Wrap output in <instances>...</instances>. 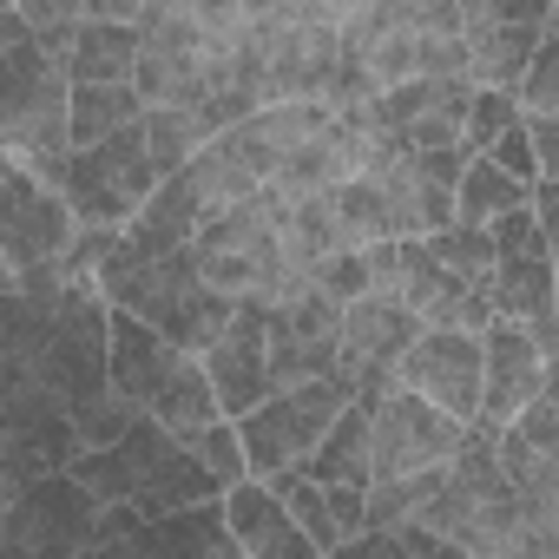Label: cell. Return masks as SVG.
<instances>
[{"instance_id":"obj_1","label":"cell","mask_w":559,"mask_h":559,"mask_svg":"<svg viewBox=\"0 0 559 559\" xmlns=\"http://www.w3.org/2000/svg\"><path fill=\"white\" fill-rule=\"evenodd\" d=\"M343 408H349V382L343 376H323V382H304V389H276L263 408H250L243 421H230L250 480H270V474L304 467L310 448L330 435V421Z\"/></svg>"},{"instance_id":"obj_2","label":"cell","mask_w":559,"mask_h":559,"mask_svg":"<svg viewBox=\"0 0 559 559\" xmlns=\"http://www.w3.org/2000/svg\"><path fill=\"white\" fill-rule=\"evenodd\" d=\"M158 191V171L145 158V139L139 126L86 145L67 158V185H60V204L73 211V224H93V230H126L139 217V204Z\"/></svg>"},{"instance_id":"obj_3","label":"cell","mask_w":559,"mask_h":559,"mask_svg":"<svg viewBox=\"0 0 559 559\" xmlns=\"http://www.w3.org/2000/svg\"><path fill=\"white\" fill-rule=\"evenodd\" d=\"M27 382L47 389L60 408H80L106 389V304L93 284H73L53 317H47V336L27 362Z\"/></svg>"},{"instance_id":"obj_4","label":"cell","mask_w":559,"mask_h":559,"mask_svg":"<svg viewBox=\"0 0 559 559\" xmlns=\"http://www.w3.org/2000/svg\"><path fill=\"white\" fill-rule=\"evenodd\" d=\"M139 60H132V93L145 112H185L198 99V67H204V27L191 0H152L132 21Z\"/></svg>"},{"instance_id":"obj_5","label":"cell","mask_w":559,"mask_h":559,"mask_svg":"<svg viewBox=\"0 0 559 559\" xmlns=\"http://www.w3.org/2000/svg\"><path fill=\"white\" fill-rule=\"evenodd\" d=\"M552 0H461V80L474 93H507L513 99V80L526 67V53L546 40L552 27Z\"/></svg>"},{"instance_id":"obj_6","label":"cell","mask_w":559,"mask_h":559,"mask_svg":"<svg viewBox=\"0 0 559 559\" xmlns=\"http://www.w3.org/2000/svg\"><path fill=\"white\" fill-rule=\"evenodd\" d=\"M467 421L402 395L395 382L369 402V487L376 480H402V474H428V467H448V454L461 448Z\"/></svg>"},{"instance_id":"obj_7","label":"cell","mask_w":559,"mask_h":559,"mask_svg":"<svg viewBox=\"0 0 559 559\" xmlns=\"http://www.w3.org/2000/svg\"><path fill=\"white\" fill-rule=\"evenodd\" d=\"M93 520H99V507L67 474H47V480L21 487V500L0 513V539L21 559H80L93 539Z\"/></svg>"},{"instance_id":"obj_8","label":"cell","mask_w":559,"mask_h":559,"mask_svg":"<svg viewBox=\"0 0 559 559\" xmlns=\"http://www.w3.org/2000/svg\"><path fill=\"white\" fill-rule=\"evenodd\" d=\"M389 382L454 421H474L480 408V336H454V330H421L402 362L389 369Z\"/></svg>"},{"instance_id":"obj_9","label":"cell","mask_w":559,"mask_h":559,"mask_svg":"<svg viewBox=\"0 0 559 559\" xmlns=\"http://www.w3.org/2000/svg\"><path fill=\"white\" fill-rule=\"evenodd\" d=\"M73 454H80L73 415H67L47 389L21 382L8 402H0V461H8L14 480L34 487V480H47V474H67Z\"/></svg>"},{"instance_id":"obj_10","label":"cell","mask_w":559,"mask_h":559,"mask_svg":"<svg viewBox=\"0 0 559 559\" xmlns=\"http://www.w3.org/2000/svg\"><path fill=\"white\" fill-rule=\"evenodd\" d=\"M474 86L467 80H408L369 99L376 132H389L402 152H448L461 145V119H467Z\"/></svg>"},{"instance_id":"obj_11","label":"cell","mask_w":559,"mask_h":559,"mask_svg":"<svg viewBox=\"0 0 559 559\" xmlns=\"http://www.w3.org/2000/svg\"><path fill=\"white\" fill-rule=\"evenodd\" d=\"M552 369H559V362H546V356L526 343L520 323H493V330L480 336V408H474V428H487V435L513 428V415H520L533 395H552Z\"/></svg>"},{"instance_id":"obj_12","label":"cell","mask_w":559,"mask_h":559,"mask_svg":"<svg viewBox=\"0 0 559 559\" xmlns=\"http://www.w3.org/2000/svg\"><path fill=\"white\" fill-rule=\"evenodd\" d=\"M204 382H211V402L224 421H243L250 408H263L276 389H270V369H263V304H237L230 330L198 356Z\"/></svg>"},{"instance_id":"obj_13","label":"cell","mask_w":559,"mask_h":559,"mask_svg":"<svg viewBox=\"0 0 559 559\" xmlns=\"http://www.w3.org/2000/svg\"><path fill=\"white\" fill-rule=\"evenodd\" d=\"M178 356L185 349H171L158 330H145L139 317H126V310H106V389L132 408V415H145L152 402H158V389H165V376L178 369Z\"/></svg>"},{"instance_id":"obj_14","label":"cell","mask_w":559,"mask_h":559,"mask_svg":"<svg viewBox=\"0 0 559 559\" xmlns=\"http://www.w3.org/2000/svg\"><path fill=\"white\" fill-rule=\"evenodd\" d=\"M217 507H224V533L237 539L243 559H317V546L290 526L284 500H276L263 480H237V487H224Z\"/></svg>"},{"instance_id":"obj_15","label":"cell","mask_w":559,"mask_h":559,"mask_svg":"<svg viewBox=\"0 0 559 559\" xmlns=\"http://www.w3.org/2000/svg\"><path fill=\"white\" fill-rule=\"evenodd\" d=\"M297 474L310 487H369V402L349 395V408L330 421V435L310 448V461Z\"/></svg>"},{"instance_id":"obj_16","label":"cell","mask_w":559,"mask_h":559,"mask_svg":"<svg viewBox=\"0 0 559 559\" xmlns=\"http://www.w3.org/2000/svg\"><path fill=\"white\" fill-rule=\"evenodd\" d=\"M487 304L493 323H552V257H526V263H493L487 276Z\"/></svg>"},{"instance_id":"obj_17","label":"cell","mask_w":559,"mask_h":559,"mask_svg":"<svg viewBox=\"0 0 559 559\" xmlns=\"http://www.w3.org/2000/svg\"><path fill=\"white\" fill-rule=\"evenodd\" d=\"M132 60H139L132 27L80 21V34H73V60H67V80H73V86H126V80H132Z\"/></svg>"},{"instance_id":"obj_18","label":"cell","mask_w":559,"mask_h":559,"mask_svg":"<svg viewBox=\"0 0 559 559\" xmlns=\"http://www.w3.org/2000/svg\"><path fill=\"white\" fill-rule=\"evenodd\" d=\"M204 500H224V480L204 474V467L178 448V454H171V461H165V467H158L126 507H132L139 520H165V513H185V507H204Z\"/></svg>"},{"instance_id":"obj_19","label":"cell","mask_w":559,"mask_h":559,"mask_svg":"<svg viewBox=\"0 0 559 559\" xmlns=\"http://www.w3.org/2000/svg\"><path fill=\"white\" fill-rule=\"evenodd\" d=\"M139 119H145V106H139L132 86H73V99H67V145L86 152V145H99V139H112V132H126Z\"/></svg>"},{"instance_id":"obj_20","label":"cell","mask_w":559,"mask_h":559,"mask_svg":"<svg viewBox=\"0 0 559 559\" xmlns=\"http://www.w3.org/2000/svg\"><path fill=\"white\" fill-rule=\"evenodd\" d=\"M520 204H526V185H513V178L493 171L487 158H467V171H461V185H454V224L487 230L493 217H507V211H520Z\"/></svg>"},{"instance_id":"obj_21","label":"cell","mask_w":559,"mask_h":559,"mask_svg":"<svg viewBox=\"0 0 559 559\" xmlns=\"http://www.w3.org/2000/svg\"><path fill=\"white\" fill-rule=\"evenodd\" d=\"M139 139H145V158H152L158 185H165V178H178V171L211 145V132H204L191 112H145V119H139Z\"/></svg>"},{"instance_id":"obj_22","label":"cell","mask_w":559,"mask_h":559,"mask_svg":"<svg viewBox=\"0 0 559 559\" xmlns=\"http://www.w3.org/2000/svg\"><path fill=\"white\" fill-rule=\"evenodd\" d=\"M421 250L435 257V270H441V276L487 290V276H493V243H487V230H474V224H448V230L421 237Z\"/></svg>"},{"instance_id":"obj_23","label":"cell","mask_w":559,"mask_h":559,"mask_svg":"<svg viewBox=\"0 0 559 559\" xmlns=\"http://www.w3.org/2000/svg\"><path fill=\"white\" fill-rule=\"evenodd\" d=\"M513 112L520 119H559V14H552L546 40L526 53L520 80H513Z\"/></svg>"},{"instance_id":"obj_24","label":"cell","mask_w":559,"mask_h":559,"mask_svg":"<svg viewBox=\"0 0 559 559\" xmlns=\"http://www.w3.org/2000/svg\"><path fill=\"white\" fill-rule=\"evenodd\" d=\"M67 415H73V435H80V454H93V448H119L126 428L139 421L112 389H99L93 402H80V408H67Z\"/></svg>"},{"instance_id":"obj_25","label":"cell","mask_w":559,"mask_h":559,"mask_svg":"<svg viewBox=\"0 0 559 559\" xmlns=\"http://www.w3.org/2000/svg\"><path fill=\"white\" fill-rule=\"evenodd\" d=\"M204 474H217L224 487H237V480H250V467H243V448H237V428L230 421H211V428H198V435H185L178 441Z\"/></svg>"},{"instance_id":"obj_26","label":"cell","mask_w":559,"mask_h":559,"mask_svg":"<svg viewBox=\"0 0 559 559\" xmlns=\"http://www.w3.org/2000/svg\"><path fill=\"white\" fill-rule=\"evenodd\" d=\"M487 243H493V263H526V257H552V237L539 230V217L520 204L507 217L487 224Z\"/></svg>"},{"instance_id":"obj_27","label":"cell","mask_w":559,"mask_h":559,"mask_svg":"<svg viewBox=\"0 0 559 559\" xmlns=\"http://www.w3.org/2000/svg\"><path fill=\"white\" fill-rule=\"evenodd\" d=\"M507 126H520L513 99H507V93H474V99H467V119H461V152H474V158H480Z\"/></svg>"},{"instance_id":"obj_28","label":"cell","mask_w":559,"mask_h":559,"mask_svg":"<svg viewBox=\"0 0 559 559\" xmlns=\"http://www.w3.org/2000/svg\"><path fill=\"white\" fill-rule=\"evenodd\" d=\"M480 158H487L493 171H507L513 185H526V191L539 185V165H533V145H526V126H507V132H500V139H493V145H487Z\"/></svg>"},{"instance_id":"obj_29","label":"cell","mask_w":559,"mask_h":559,"mask_svg":"<svg viewBox=\"0 0 559 559\" xmlns=\"http://www.w3.org/2000/svg\"><path fill=\"white\" fill-rule=\"evenodd\" d=\"M513 435H520L526 448H539V454H559V402H552V395H533V402L513 415Z\"/></svg>"},{"instance_id":"obj_30","label":"cell","mask_w":559,"mask_h":559,"mask_svg":"<svg viewBox=\"0 0 559 559\" xmlns=\"http://www.w3.org/2000/svg\"><path fill=\"white\" fill-rule=\"evenodd\" d=\"M330 559H402V539L395 533H376V526H362V533H349Z\"/></svg>"},{"instance_id":"obj_31","label":"cell","mask_w":559,"mask_h":559,"mask_svg":"<svg viewBox=\"0 0 559 559\" xmlns=\"http://www.w3.org/2000/svg\"><path fill=\"white\" fill-rule=\"evenodd\" d=\"M323 507H330V520H336L343 539L362 533V487H323Z\"/></svg>"}]
</instances>
